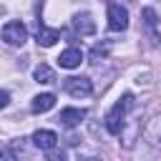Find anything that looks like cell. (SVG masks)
Returning <instances> with one entry per match:
<instances>
[{
  "mask_svg": "<svg viewBox=\"0 0 161 161\" xmlns=\"http://www.w3.org/2000/svg\"><path fill=\"white\" fill-rule=\"evenodd\" d=\"M131 106H133V96L126 93V96L106 113L103 123H106V131H108L111 136H121V131H123V126H126V113L131 111Z\"/></svg>",
  "mask_w": 161,
  "mask_h": 161,
  "instance_id": "cell-1",
  "label": "cell"
},
{
  "mask_svg": "<svg viewBox=\"0 0 161 161\" xmlns=\"http://www.w3.org/2000/svg\"><path fill=\"white\" fill-rule=\"evenodd\" d=\"M0 35H3V40H5L8 45H23V43L28 40V28H25L20 20H10V23L3 25Z\"/></svg>",
  "mask_w": 161,
  "mask_h": 161,
  "instance_id": "cell-2",
  "label": "cell"
},
{
  "mask_svg": "<svg viewBox=\"0 0 161 161\" xmlns=\"http://www.w3.org/2000/svg\"><path fill=\"white\" fill-rule=\"evenodd\" d=\"M65 93L68 96H73V98H86V96H91L93 93V83L88 80V78H78V75H70V78H65Z\"/></svg>",
  "mask_w": 161,
  "mask_h": 161,
  "instance_id": "cell-3",
  "label": "cell"
},
{
  "mask_svg": "<svg viewBox=\"0 0 161 161\" xmlns=\"http://www.w3.org/2000/svg\"><path fill=\"white\" fill-rule=\"evenodd\" d=\"M108 28L111 30H126L128 28V10L121 5H108Z\"/></svg>",
  "mask_w": 161,
  "mask_h": 161,
  "instance_id": "cell-4",
  "label": "cell"
},
{
  "mask_svg": "<svg viewBox=\"0 0 161 161\" xmlns=\"http://www.w3.org/2000/svg\"><path fill=\"white\" fill-rule=\"evenodd\" d=\"M73 30L78 35H93L96 33V20L91 13H75L73 15Z\"/></svg>",
  "mask_w": 161,
  "mask_h": 161,
  "instance_id": "cell-5",
  "label": "cell"
},
{
  "mask_svg": "<svg viewBox=\"0 0 161 161\" xmlns=\"http://www.w3.org/2000/svg\"><path fill=\"white\" fill-rule=\"evenodd\" d=\"M35 38H38V45L50 48V45H55V43L60 40V30H58V28H48V25H43V23L38 20V33H35Z\"/></svg>",
  "mask_w": 161,
  "mask_h": 161,
  "instance_id": "cell-6",
  "label": "cell"
},
{
  "mask_svg": "<svg viewBox=\"0 0 161 161\" xmlns=\"http://www.w3.org/2000/svg\"><path fill=\"white\" fill-rule=\"evenodd\" d=\"M80 63H83V50L80 48H65L58 55V65L60 68H68L70 70V68H78Z\"/></svg>",
  "mask_w": 161,
  "mask_h": 161,
  "instance_id": "cell-7",
  "label": "cell"
},
{
  "mask_svg": "<svg viewBox=\"0 0 161 161\" xmlns=\"http://www.w3.org/2000/svg\"><path fill=\"white\" fill-rule=\"evenodd\" d=\"M33 143H35L40 151H50V148H55V143H58V133H55V131H48V128L35 131V133H33Z\"/></svg>",
  "mask_w": 161,
  "mask_h": 161,
  "instance_id": "cell-8",
  "label": "cell"
},
{
  "mask_svg": "<svg viewBox=\"0 0 161 161\" xmlns=\"http://www.w3.org/2000/svg\"><path fill=\"white\" fill-rule=\"evenodd\" d=\"M55 106V93H38L33 101H30V111L33 113H45Z\"/></svg>",
  "mask_w": 161,
  "mask_h": 161,
  "instance_id": "cell-9",
  "label": "cell"
},
{
  "mask_svg": "<svg viewBox=\"0 0 161 161\" xmlns=\"http://www.w3.org/2000/svg\"><path fill=\"white\" fill-rule=\"evenodd\" d=\"M83 118H86V108H63L60 116H58V121H60L63 126H68V128L78 126Z\"/></svg>",
  "mask_w": 161,
  "mask_h": 161,
  "instance_id": "cell-10",
  "label": "cell"
},
{
  "mask_svg": "<svg viewBox=\"0 0 161 161\" xmlns=\"http://www.w3.org/2000/svg\"><path fill=\"white\" fill-rule=\"evenodd\" d=\"M33 78H35L38 83H45V86L55 83V73H53V68H50V65H45V63L35 65V70H33Z\"/></svg>",
  "mask_w": 161,
  "mask_h": 161,
  "instance_id": "cell-11",
  "label": "cell"
},
{
  "mask_svg": "<svg viewBox=\"0 0 161 161\" xmlns=\"http://www.w3.org/2000/svg\"><path fill=\"white\" fill-rule=\"evenodd\" d=\"M108 50H111V45H108V43H98V45H93V50H91V58H93V60H98V58H106V55H108Z\"/></svg>",
  "mask_w": 161,
  "mask_h": 161,
  "instance_id": "cell-12",
  "label": "cell"
},
{
  "mask_svg": "<svg viewBox=\"0 0 161 161\" xmlns=\"http://www.w3.org/2000/svg\"><path fill=\"white\" fill-rule=\"evenodd\" d=\"M0 161H18L15 146H0Z\"/></svg>",
  "mask_w": 161,
  "mask_h": 161,
  "instance_id": "cell-13",
  "label": "cell"
},
{
  "mask_svg": "<svg viewBox=\"0 0 161 161\" xmlns=\"http://www.w3.org/2000/svg\"><path fill=\"white\" fill-rule=\"evenodd\" d=\"M48 161H68V156H65V151H60V148H50V151H48Z\"/></svg>",
  "mask_w": 161,
  "mask_h": 161,
  "instance_id": "cell-14",
  "label": "cell"
},
{
  "mask_svg": "<svg viewBox=\"0 0 161 161\" xmlns=\"http://www.w3.org/2000/svg\"><path fill=\"white\" fill-rule=\"evenodd\" d=\"M8 103H10V93L8 91H0V108H5Z\"/></svg>",
  "mask_w": 161,
  "mask_h": 161,
  "instance_id": "cell-15",
  "label": "cell"
},
{
  "mask_svg": "<svg viewBox=\"0 0 161 161\" xmlns=\"http://www.w3.org/2000/svg\"><path fill=\"white\" fill-rule=\"evenodd\" d=\"M78 161H101V158H96V156H86V158H78Z\"/></svg>",
  "mask_w": 161,
  "mask_h": 161,
  "instance_id": "cell-16",
  "label": "cell"
}]
</instances>
